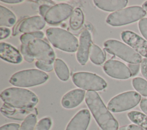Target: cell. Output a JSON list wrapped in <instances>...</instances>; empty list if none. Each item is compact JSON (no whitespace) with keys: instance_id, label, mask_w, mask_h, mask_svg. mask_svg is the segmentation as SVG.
I'll return each instance as SVG.
<instances>
[{"instance_id":"obj_1","label":"cell","mask_w":147,"mask_h":130,"mask_svg":"<svg viewBox=\"0 0 147 130\" xmlns=\"http://www.w3.org/2000/svg\"><path fill=\"white\" fill-rule=\"evenodd\" d=\"M85 101L96 123L102 130L118 129V121L106 108L96 92L87 91L85 96Z\"/></svg>"},{"instance_id":"obj_2","label":"cell","mask_w":147,"mask_h":130,"mask_svg":"<svg viewBox=\"0 0 147 130\" xmlns=\"http://www.w3.org/2000/svg\"><path fill=\"white\" fill-rule=\"evenodd\" d=\"M4 103L10 107L23 109H32L38 103V99L33 92L20 88H9L1 93Z\"/></svg>"},{"instance_id":"obj_3","label":"cell","mask_w":147,"mask_h":130,"mask_svg":"<svg viewBox=\"0 0 147 130\" xmlns=\"http://www.w3.org/2000/svg\"><path fill=\"white\" fill-rule=\"evenodd\" d=\"M47 37L52 45L63 51L75 52L79 47L78 39L71 33L58 27L47 30Z\"/></svg>"},{"instance_id":"obj_4","label":"cell","mask_w":147,"mask_h":130,"mask_svg":"<svg viewBox=\"0 0 147 130\" xmlns=\"http://www.w3.org/2000/svg\"><path fill=\"white\" fill-rule=\"evenodd\" d=\"M146 14L145 10L139 6H130L109 14L106 22L113 26H121L138 21Z\"/></svg>"},{"instance_id":"obj_5","label":"cell","mask_w":147,"mask_h":130,"mask_svg":"<svg viewBox=\"0 0 147 130\" xmlns=\"http://www.w3.org/2000/svg\"><path fill=\"white\" fill-rule=\"evenodd\" d=\"M48 75L38 69H27L18 72L11 76L10 83L18 87H30L45 82Z\"/></svg>"},{"instance_id":"obj_6","label":"cell","mask_w":147,"mask_h":130,"mask_svg":"<svg viewBox=\"0 0 147 130\" xmlns=\"http://www.w3.org/2000/svg\"><path fill=\"white\" fill-rule=\"evenodd\" d=\"M106 51L110 54L115 55L129 62V64H139L142 57L132 48L115 40H109L104 43Z\"/></svg>"},{"instance_id":"obj_7","label":"cell","mask_w":147,"mask_h":130,"mask_svg":"<svg viewBox=\"0 0 147 130\" xmlns=\"http://www.w3.org/2000/svg\"><path fill=\"white\" fill-rule=\"evenodd\" d=\"M141 99V95L135 91L123 92L111 99L108 103L107 108L114 113L123 112L137 106Z\"/></svg>"},{"instance_id":"obj_8","label":"cell","mask_w":147,"mask_h":130,"mask_svg":"<svg viewBox=\"0 0 147 130\" xmlns=\"http://www.w3.org/2000/svg\"><path fill=\"white\" fill-rule=\"evenodd\" d=\"M72 81L76 86L88 91L101 90L107 86V83L103 78L89 72L75 73L72 76Z\"/></svg>"},{"instance_id":"obj_9","label":"cell","mask_w":147,"mask_h":130,"mask_svg":"<svg viewBox=\"0 0 147 130\" xmlns=\"http://www.w3.org/2000/svg\"><path fill=\"white\" fill-rule=\"evenodd\" d=\"M30 54L38 61L51 65L55 61V54L51 46L41 39H36L28 45Z\"/></svg>"},{"instance_id":"obj_10","label":"cell","mask_w":147,"mask_h":130,"mask_svg":"<svg viewBox=\"0 0 147 130\" xmlns=\"http://www.w3.org/2000/svg\"><path fill=\"white\" fill-rule=\"evenodd\" d=\"M73 7L67 3H59L52 6L46 13L44 19L49 24L56 25L71 15Z\"/></svg>"},{"instance_id":"obj_11","label":"cell","mask_w":147,"mask_h":130,"mask_svg":"<svg viewBox=\"0 0 147 130\" xmlns=\"http://www.w3.org/2000/svg\"><path fill=\"white\" fill-rule=\"evenodd\" d=\"M105 72L111 77L125 80L131 77V73L127 66L123 62L113 60H109L103 65Z\"/></svg>"},{"instance_id":"obj_12","label":"cell","mask_w":147,"mask_h":130,"mask_svg":"<svg viewBox=\"0 0 147 130\" xmlns=\"http://www.w3.org/2000/svg\"><path fill=\"white\" fill-rule=\"evenodd\" d=\"M121 38L138 53L147 58V41L135 33L129 30L122 31Z\"/></svg>"},{"instance_id":"obj_13","label":"cell","mask_w":147,"mask_h":130,"mask_svg":"<svg viewBox=\"0 0 147 130\" xmlns=\"http://www.w3.org/2000/svg\"><path fill=\"white\" fill-rule=\"evenodd\" d=\"M91 44V37L89 31L84 30L80 35L79 47L76 53L77 60L82 65H84L88 61Z\"/></svg>"},{"instance_id":"obj_14","label":"cell","mask_w":147,"mask_h":130,"mask_svg":"<svg viewBox=\"0 0 147 130\" xmlns=\"http://www.w3.org/2000/svg\"><path fill=\"white\" fill-rule=\"evenodd\" d=\"M90 113L86 109L79 111L68 124L65 130H86L90 121Z\"/></svg>"},{"instance_id":"obj_15","label":"cell","mask_w":147,"mask_h":130,"mask_svg":"<svg viewBox=\"0 0 147 130\" xmlns=\"http://www.w3.org/2000/svg\"><path fill=\"white\" fill-rule=\"evenodd\" d=\"M45 25V21L43 17L36 15L22 20L19 25V31L25 34L35 32L43 29Z\"/></svg>"},{"instance_id":"obj_16","label":"cell","mask_w":147,"mask_h":130,"mask_svg":"<svg viewBox=\"0 0 147 130\" xmlns=\"http://www.w3.org/2000/svg\"><path fill=\"white\" fill-rule=\"evenodd\" d=\"M86 92L83 89H75L67 92L61 99V105L66 109H72L78 106L83 100Z\"/></svg>"},{"instance_id":"obj_17","label":"cell","mask_w":147,"mask_h":130,"mask_svg":"<svg viewBox=\"0 0 147 130\" xmlns=\"http://www.w3.org/2000/svg\"><path fill=\"white\" fill-rule=\"evenodd\" d=\"M0 56L2 60L12 64H20L22 61V57L19 51L6 42L0 44Z\"/></svg>"},{"instance_id":"obj_18","label":"cell","mask_w":147,"mask_h":130,"mask_svg":"<svg viewBox=\"0 0 147 130\" xmlns=\"http://www.w3.org/2000/svg\"><path fill=\"white\" fill-rule=\"evenodd\" d=\"M95 5L100 9L108 11H119L126 6L127 0L113 1H94Z\"/></svg>"},{"instance_id":"obj_19","label":"cell","mask_w":147,"mask_h":130,"mask_svg":"<svg viewBox=\"0 0 147 130\" xmlns=\"http://www.w3.org/2000/svg\"><path fill=\"white\" fill-rule=\"evenodd\" d=\"M31 111L32 109H23L13 108L5 104H3L1 109V113L6 117L20 120L24 119H25L27 116L32 113Z\"/></svg>"},{"instance_id":"obj_20","label":"cell","mask_w":147,"mask_h":130,"mask_svg":"<svg viewBox=\"0 0 147 130\" xmlns=\"http://www.w3.org/2000/svg\"><path fill=\"white\" fill-rule=\"evenodd\" d=\"M16 22L15 14L6 7L0 6V25L1 27H11Z\"/></svg>"},{"instance_id":"obj_21","label":"cell","mask_w":147,"mask_h":130,"mask_svg":"<svg viewBox=\"0 0 147 130\" xmlns=\"http://www.w3.org/2000/svg\"><path fill=\"white\" fill-rule=\"evenodd\" d=\"M54 69L58 78L65 81L69 79V71L65 63L60 59H56L54 62Z\"/></svg>"},{"instance_id":"obj_22","label":"cell","mask_w":147,"mask_h":130,"mask_svg":"<svg viewBox=\"0 0 147 130\" xmlns=\"http://www.w3.org/2000/svg\"><path fill=\"white\" fill-rule=\"evenodd\" d=\"M84 23V15L80 8H76L72 12L70 19L69 26L74 30H79Z\"/></svg>"},{"instance_id":"obj_23","label":"cell","mask_w":147,"mask_h":130,"mask_svg":"<svg viewBox=\"0 0 147 130\" xmlns=\"http://www.w3.org/2000/svg\"><path fill=\"white\" fill-rule=\"evenodd\" d=\"M89 58L94 64L100 65L103 64L106 59L105 55L101 49L95 44H91L89 52Z\"/></svg>"},{"instance_id":"obj_24","label":"cell","mask_w":147,"mask_h":130,"mask_svg":"<svg viewBox=\"0 0 147 130\" xmlns=\"http://www.w3.org/2000/svg\"><path fill=\"white\" fill-rule=\"evenodd\" d=\"M127 116L130 120L145 130H147V116L136 111L129 112Z\"/></svg>"},{"instance_id":"obj_25","label":"cell","mask_w":147,"mask_h":130,"mask_svg":"<svg viewBox=\"0 0 147 130\" xmlns=\"http://www.w3.org/2000/svg\"><path fill=\"white\" fill-rule=\"evenodd\" d=\"M134 88L143 96H147V81L141 77H136L132 80Z\"/></svg>"},{"instance_id":"obj_26","label":"cell","mask_w":147,"mask_h":130,"mask_svg":"<svg viewBox=\"0 0 147 130\" xmlns=\"http://www.w3.org/2000/svg\"><path fill=\"white\" fill-rule=\"evenodd\" d=\"M37 123L36 115L34 113H30L26 117L22 123L20 130H34Z\"/></svg>"},{"instance_id":"obj_27","label":"cell","mask_w":147,"mask_h":130,"mask_svg":"<svg viewBox=\"0 0 147 130\" xmlns=\"http://www.w3.org/2000/svg\"><path fill=\"white\" fill-rule=\"evenodd\" d=\"M44 34L42 31H37L30 33H26L21 35L20 41L22 44L28 45L30 41L36 39H41L44 37Z\"/></svg>"},{"instance_id":"obj_28","label":"cell","mask_w":147,"mask_h":130,"mask_svg":"<svg viewBox=\"0 0 147 130\" xmlns=\"http://www.w3.org/2000/svg\"><path fill=\"white\" fill-rule=\"evenodd\" d=\"M52 126V120L49 117L41 119L36 124L34 130H49Z\"/></svg>"},{"instance_id":"obj_29","label":"cell","mask_w":147,"mask_h":130,"mask_svg":"<svg viewBox=\"0 0 147 130\" xmlns=\"http://www.w3.org/2000/svg\"><path fill=\"white\" fill-rule=\"evenodd\" d=\"M21 52L22 54L24 56V58L25 60L28 62H32L34 61V58L30 54L28 48V45H24L22 44L21 46Z\"/></svg>"},{"instance_id":"obj_30","label":"cell","mask_w":147,"mask_h":130,"mask_svg":"<svg viewBox=\"0 0 147 130\" xmlns=\"http://www.w3.org/2000/svg\"><path fill=\"white\" fill-rule=\"evenodd\" d=\"M138 28L142 35L147 40V18H143L140 20Z\"/></svg>"},{"instance_id":"obj_31","label":"cell","mask_w":147,"mask_h":130,"mask_svg":"<svg viewBox=\"0 0 147 130\" xmlns=\"http://www.w3.org/2000/svg\"><path fill=\"white\" fill-rule=\"evenodd\" d=\"M36 66L40 69L44 70L45 72H49L51 71H52L53 69V66H52V65H50V64H47L46 63L41 62V61H37L36 62L35 64Z\"/></svg>"},{"instance_id":"obj_32","label":"cell","mask_w":147,"mask_h":130,"mask_svg":"<svg viewBox=\"0 0 147 130\" xmlns=\"http://www.w3.org/2000/svg\"><path fill=\"white\" fill-rule=\"evenodd\" d=\"M20 126L17 123H10L2 125L0 130H20Z\"/></svg>"},{"instance_id":"obj_33","label":"cell","mask_w":147,"mask_h":130,"mask_svg":"<svg viewBox=\"0 0 147 130\" xmlns=\"http://www.w3.org/2000/svg\"><path fill=\"white\" fill-rule=\"evenodd\" d=\"M127 66L131 72V76H135L138 74L140 66L139 64H128Z\"/></svg>"},{"instance_id":"obj_34","label":"cell","mask_w":147,"mask_h":130,"mask_svg":"<svg viewBox=\"0 0 147 130\" xmlns=\"http://www.w3.org/2000/svg\"><path fill=\"white\" fill-rule=\"evenodd\" d=\"M141 72L142 76L147 80V58H143L140 65Z\"/></svg>"},{"instance_id":"obj_35","label":"cell","mask_w":147,"mask_h":130,"mask_svg":"<svg viewBox=\"0 0 147 130\" xmlns=\"http://www.w3.org/2000/svg\"><path fill=\"white\" fill-rule=\"evenodd\" d=\"M52 6L49 5H48L47 3L42 4L39 7V12L40 14L41 15V17H45L46 13L48 12V11L49 10V9Z\"/></svg>"},{"instance_id":"obj_36","label":"cell","mask_w":147,"mask_h":130,"mask_svg":"<svg viewBox=\"0 0 147 130\" xmlns=\"http://www.w3.org/2000/svg\"><path fill=\"white\" fill-rule=\"evenodd\" d=\"M10 34V30L5 27H1L0 28V39L3 40L9 36Z\"/></svg>"},{"instance_id":"obj_37","label":"cell","mask_w":147,"mask_h":130,"mask_svg":"<svg viewBox=\"0 0 147 130\" xmlns=\"http://www.w3.org/2000/svg\"><path fill=\"white\" fill-rule=\"evenodd\" d=\"M140 107L142 111L147 115V99H143L141 100L140 104Z\"/></svg>"},{"instance_id":"obj_38","label":"cell","mask_w":147,"mask_h":130,"mask_svg":"<svg viewBox=\"0 0 147 130\" xmlns=\"http://www.w3.org/2000/svg\"><path fill=\"white\" fill-rule=\"evenodd\" d=\"M127 130H145L136 124H130L127 126Z\"/></svg>"},{"instance_id":"obj_39","label":"cell","mask_w":147,"mask_h":130,"mask_svg":"<svg viewBox=\"0 0 147 130\" xmlns=\"http://www.w3.org/2000/svg\"><path fill=\"white\" fill-rule=\"evenodd\" d=\"M1 1L7 3H17L22 2V0H2Z\"/></svg>"},{"instance_id":"obj_40","label":"cell","mask_w":147,"mask_h":130,"mask_svg":"<svg viewBox=\"0 0 147 130\" xmlns=\"http://www.w3.org/2000/svg\"><path fill=\"white\" fill-rule=\"evenodd\" d=\"M142 8L145 10H146V11H147V1H145L143 4H142Z\"/></svg>"},{"instance_id":"obj_41","label":"cell","mask_w":147,"mask_h":130,"mask_svg":"<svg viewBox=\"0 0 147 130\" xmlns=\"http://www.w3.org/2000/svg\"><path fill=\"white\" fill-rule=\"evenodd\" d=\"M127 126H123L120 127L118 130H127Z\"/></svg>"},{"instance_id":"obj_42","label":"cell","mask_w":147,"mask_h":130,"mask_svg":"<svg viewBox=\"0 0 147 130\" xmlns=\"http://www.w3.org/2000/svg\"><path fill=\"white\" fill-rule=\"evenodd\" d=\"M98 130H102V129H101V128H99V129H98Z\"/></svg>"}]
</instances>
